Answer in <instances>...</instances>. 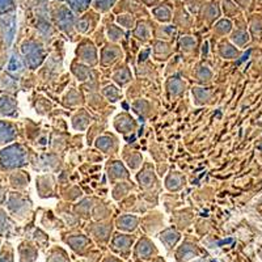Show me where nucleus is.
<instances>
[{
	"instance_id": "nucleus-1",
	"label": "nucleus",
	"mask_w": 262,
	"mask_h": 262,
	"mask_svg": "<svg viewBox=\"0 0 262 262\" xmlns=\"http://www.w3.org/2000/svg\"><path fill=\"white\" fill-rule=\"evenodd\" d=\"M25 154L20 147H9L6 151L2 152L0 160L6 167H17L24 164Z\"/></svg>"
},
{
	"instance_id": "nucleus-2",
	"label": "nucleus",
	"mask_w": 262,
	"mask_h": 262,
	"mask_svg": "<svg viewBox=\"0 0 262 262\" xmlns=\"http://www.w3.org/2000/svg\"><path fill=\"white\" fill-rule=\"evenodd\" d=\"M54 16H55V21H57V25L63 30H67L70 28L74 27V21L75 17L72 15V12L69 9V6H64V4H58L55 12H54Z\"/></svg>"
},
{
	"instance_id": "nucleus-3",
	"label": "nucleus",
	"mask_w": 262,
	"mask_h": 262,
	"mask_svg": "<svg viewBox=\"0 0 262 262\" xmlns=\"http://www.w3.org/2000/svg\"><path fill=\"white\" fill-rule=\"evenodd\" d=\"M23 50H24L25 57H27L30 66H38V63L42 59V50L37 43H34V42H28V43L24 45Z\"/></svg>"
},
{
	"instance_id": "nucleus-4",
	"label": "nucleus",
	"mask_w": 262,
	"mask_h": 262,
	"mask_svg": "<svg viewBox=\"0 0 262 262\" xmlns=\"http://www.w3.org/2000/svg\"><path fill=\"white\" fill-rule=\"evenodd\" d=\"M152 13H154V17L156 20L161 21V23H167L172 17V7L168 3H161L152 9Z\"/></svg>"
},
{
	"instance_id": "nucleus-5",
	"label": "nucleus",
	"mask_w": 262,
	"mask_h": 262,
	"mask_svg": "<svg viewBox=\"0 0 262 262\" xmlns=\"http://www.w3.org/2000/svg\"><path fill=\"white\" fill-rule=\"evenodd\" d=\"M64 2L69 4V7L72 11L81 13L88 9V7L91 6V2H92V0H64Z\"/></svg>"
},
{
	"instance_id": "nucleus-6",
	"label": "nucleus",
	"mask_w": 262,
	"mask_h": 262,
	"mask_svg": "<svg viewBox=\"0 0 262 262\" xmlns=\"http://www.w3.org/2000/svg\"><path fill=\"white\" fill-rule=\"evenodd\" d=\"M13 137H15V130L11 127V125L0 122V143H7Z\"/></svg>"
},
{
	"instance_id": "nucleus-7",
	"label": "nucleus",
	"mask_w": 262,
	"mask_h": 262,
	"mask_svg": "<svg viewBox=\"0 0 262 262\" xmlns=\"http://www.w3.org/2000/svg\"><path fill=\"white\" fill-rule=\"evenodd\" d=\"M118 0H93V7L98 12H107L114 7Z\"/></svg>"
},
{
	"instance_id": "nucleus-8",
	"label": "nucleus",
	"mask_w": 262,
	"mask_h": 262,
	"mask_svg": "<svg viewBox=\"0 0 262 262\" xmlns=\"http://www.w3.org/2000/svg\"><path fill=\"white\" fill-rule=\"evenodd\" d=\"M117 21L121 27L125 28H133L135 24V18L134 16H131L130 13H126V15H121L117 17Z\"/></svg>"
},
{
	"instance_id": "nucleus-9",
	"label": "nucleus",
	"mask_w": 262,
	"mask_h": 262,
	"mask_svg": "<svg viewBox=\"0 0 262 262\" xmlns=\"http://www.w3.org/2000/svg\"><path fill=\"white\" fill-rule=\"evenodd\" d=\"M13 109H15V105L9 98H0V113L11 114Z\"/></svg>"
},
{
	"instance_id": "nucleus-10",
	"label": "nucleus",
	"mask_w": 262,
	"mask_h": 262,
	"mask_svg": "<svg viewBox=\"0 0 262 262\" xmlns=\"http://www.w3.org/2000/svg\"><path fill=\"white\" fill-rule=\"evenodd\" d=\"M219 16V8H217V4L210 3L209 6L206 7V17H209L210 20H214Z\"/></svg>"
},
{
	"instance_id": "nucleus-11",
	"label": "nucleus",
	"mask_w": 262,
	"mask_h": 262,
	"mask_svg": "<svg viewBox=\"0 0 262 262\" xmlns=\"http://www.w3.org/2000/svg\"><path fill=\"white\" fill-rule=\"evenodd\" d=\"M107 34H109V38H112L113 41H117V39H119L121 37H122L123 32L119 29L117 25H111L109 29H107Z\"/></svg>"
},
{
	"instance_id": "nucleus-12",
	"label": "nucleus",
	"mask_w": 262,
	"mask_h": 262,
	"mask_svg": "<svg viewBox=\"0 0 262 262\" xmlns=\"http://www.w3.org/2000/svg\"><path fill=\"white\" fill-rule=\"evenodd\" d=\"M215 29H216L217 32H222V33L228 32V30L231 29V21H229V20H221L216 25H215Z\"/></svg>"
},
{
	"instance_id": "nucleus-13",
	"label": "nucleus",
	"mask_w": 262,
	"mask_h": 262,
	"mask_svg": "<svg viewBox=\"0 0 262 262\" xmlns=\"http://www.w3.org/2000/svg\"><path fill=\"white\" fill-rule=\"evenodd\" d=\"M8 70L12 72H18L21 70V62L17 57H13L12 59L9 60Z\"/></svg>"
},
{
	"instance_id": "nucleus-14",
	"label": "nucleus",
	"mask_w": 262,
	"mask_h": 262,
	"mask_svg": "<svg viewBox=\"0 0 262 262\" xmlns=\"http://www.w3.org/2000/svg\"><path fill=\"white\" fill-rule=\"evenodd\" d=\"M233 41L237 42L238 45H243V43H245V42L248 41V34L245 32H237L233 34Z\"/></svg>"
},
{
	"instance_id": "nucleus-15",
	"label": "nucleus",
	"mask_w": 262,
	"mask_h": 262,
	"mask_svg": "<svg viewBox=\"0 0 262 262\" xmlns=\"http://www.w3.org/2000/svg\"><path fill=\"white\" fill-rule=\"evenodd\" d=\"M135 34H137V36H143V38L146 39L147 37L149 36L148 28H147L144 24L138 25V28H137V29H135Z\"/></svg>"
},
{
	"instance_id": "nucleus-16",
	"label": "nucleus",
	"mask_w": 262,
	"mask_h": 262,
	"mask_svg": "<svg viewBox=\"0 0 262 262\" xmlns=\"http://www.w3.org/2000/svg\"><path fill=\"white\" fill-rule=\"evenodd\" d=\"M135 219L134 217H131V216H126V217H122V221L119 222V223H122V226H123V228H131L130 227V224L131 226H134L135 224Z\"/></svg>"
},
{
	"instance_id": "nucleus-17",
	"label": "nucleus",
	"mask_w": 262,
	"mask_h": 262,
	"mask_svg": "<svg viewBox=\"0 0 262 262\" xmlns=\"http://www.w3.org/2000/svg\"><path fill=\"white\" fill-rule=\"evenodd\" d=\"M140 2H143V3L146 4L147 7H152V6H155V4L158 3L159 0H140Z\"/></svg>"
},
{
	"instance_id": "nucleus-18",
	"label": "nucleus",
	"mask_w": 262,
	"mask_h": 262,
	"mask_svg": "<svg viewBox=\"0 0 262 262\" xmlns=\"http://www.w3.org/2000/svg\"><path fill=\"white\" fill-rule=\"evenodd\" d=\"M9 3V0H0V9H3Z\"/></svg>"
},
{
	"instance_id": "nucleus-19",
	"label": "nucleus",
	"mask_w": 262,
	"mask_h": 262,
	"mask_svg": "<svg viewBox=\"0 0 262 262\" xmlns=\"http://www.w3.org/2000/svg\"><path fill=\"white\" fill-rule=\"evenodd\" d=\"M0 262H6V261H3V259H0Z\"/></svg>"
}]
</instances>
